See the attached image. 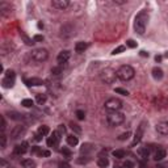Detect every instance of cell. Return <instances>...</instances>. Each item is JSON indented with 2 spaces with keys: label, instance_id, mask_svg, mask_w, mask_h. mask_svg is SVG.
Segmentation results:
<instances>
[{
  "label": "cell",
  "instance_id": "4fadbf2b",
  "mask_svg": "<svg viewBox=\"0 0 168 168\" xmlns=\"http://www.w3.org/2000/svg\"><path fill=\"white\" fill-rule=\"evenodd\" d=\"M150 152H151V149H150L149 146H142V147L138 149L137 154H138V156H139L142 160H146L147 158L150 156Z\"/></svg>",
  "mask_w": 168,
  "mask_h": 168
},
{
  "label": "cell",
  "instance_id": "8d00e7d4",
  "mask_svg": "<svg viewBox=\"0 0 168 168\" xmlns=\"http://www.w3.org/2000/svg\"><path fill=\"white\" fill-rule=\"evenodd\" d=\"M58 168H71V166L68 164L67 162H61V163H59V166H58Z\"/></svg>",
  "mask_w": 168,
  "mask_h": 168
},
{
  "label": "cell",
  "instance_id": "ac0fdd59",
  "mask_svg": "<svg viewBox=\"0 0 168 168\" xmlns=\"http://www.w3.org/2000/svg\"><path fill=\"white\" fill-rule=\"evenodd\" d=\"M32 154L33 155H43V156H49L50 155V152L49 151H43V150H41V147H38V146H34V147H32Z\"/></svg>",
  "mask_w": 168,
  "mask_h": 168
},
{
  "label": "cell",
  "instance_id": "6da1fadb",
  "mask_svg": "<svg viewBox=\"0 0 168 168\" xmlns=\"http://www.w3.org/2000/svg\"><path fill=\"white\" fill-rule=\"evenodd\" d=\"M147 21H149V12L146 9H143L139 13L135 16L134 20V29L138 34H143L146 30V25H147Z\"/></svg>",
  "mask_w": 168,
  "mask_h": 168
},
{
  "label": "cell",
  "instance_id": "b9f144b4",
  "mask_svg": "<svg viewBox=\"0 0 168 168\" xmlns=\"http://www.w3.org/2000/svg\"><path fill=\"white\" fill-rule=\"evenodd\" d=\"M6 145H7V137H6V134H2V147L3 149L6 147Z\"/></svg>",
  "mask_w": 168,
  "mask_h": 168
},
{
  "label": "cell",
  "instance_id": "d4e9b609",
  "mask_svg": "<svg viewBox=\"0 0 168 168\" xmlns=\"http://www.w3.org/2000/svg\"><path fill=\"white\" fill-rule=\"evenodd\" d=\"M49 131H50V130H49V126H46V125H42V126L38 127V134L42 135V137L43 135H47Z\"/></svg>",
  "mask_w": 168,
  "mask_h": 168
},
{
  "label": "cell",
  "instance_id": "8992f818",
  "mask_svg": "<svg viewBox=\"0 0 168 168\" xmlns=\"http://www.w3.org/2000/svg\"><path fill=\"white\" fill-rule=\"evenodd\" d=\"M116 78H117V74H116V71H113L112 68H105V70L101 72V80L105 82L106 84H112L116 80Z\"/></svg>",
  "mask_w": 168,
  "mask_h": 168
},
{
  "label": "cell",
  "instance_id": "d6a6232c",
  "mask_svg": "<svg viewBox=\"0 0 168 168\" xmlns=\"http://www.w3.org/2000/svg\"><path fill=\"white\" fill-rule=\"evenodd\" d=\"M76 117H78V120L83 121L84 118H86V113H84L83 110H76Z\"/></svg>",
  "mask_w": 168,
  "mask_h": 168
},
{
  "label": "cell",
  "instance_id": "9c48e42d",
  "mask_svg": "<svg viewBox=\"0 0 168 168\" xmlns=\"http://www.w3.org/2000/svg\"><path fill=\"white\" fill-rule=\"evenodd\" d=\"M25 126H22V125H17V126H14L13 127V130L11 131V138L12 139H17V138L20 137H22L24 134H25Z\"/></svg>",
  "mask_w": 168,
  "mask_h": 168
},
{
  "label": "cell",
  "instance_id": "cb8c5ba5",
  "mask_svg": "<svg viewBox=\"0 0 168 168\" xmlns=\"http://www.w3.org/2000/svg\"><path fill=\"white\" fill-rule=\"evenodd\" d=\"M78 137H75V135H68L67 137V143H68V145H70V146H76L78 145Z\"/></svg>",
  "mask_w": 168,
  "mask_h": 168
},
{
  "label": "cell",
  "instance_id": "7a4b0ae2",
  "mask_svg": "<svg viewBox=\"0 0 168 168\" xmlns=\"http://www.w3.org/2000/svg\"><path fill=\"white\" fill-rule=\"evenodd\" d=\"M116 74H117V78L120 79V80L127 82V80H131V79L134 78L135 71H134V68H133L131 66L123 65V66H121V67L116 71Z\"/></svg>",
  "mask_w": 168,
  "mask_h": 168
},
{
  "label": "cell",
  "instance_id": "681fc988",
  "mask_svg": "<svg viewBox=\"0 0 168 168\" xmlns=\"http://www.w3.org/2000/svg\"><path fill=\"white\" fill-rule=\"evenodd\" d=\"M156 168H168V166H158Z\"/></svg>",
  "mask_w": 168,
  "mask_h": 168
},
{
  "label": "cell",
  "instance_id": "bcb514c9",
  "mask_svg": "<svg viewBox=\"0 0 168 168\" xmlns=\"http://www.w3.org/2000/svg\"><path fill=\"white\" fill-rule=\"evenodd\" d=\"M141 168H147V164L145 163V160H142V162H141Z\"/></svg>",
  "mask_w": 168,
  "mask_h": 168
},
{
  "label": "cell",
  "instance_id": "ba28073f",
  "mask_svg": "<svg viewBox=\"0 0 168 168\" xmlns=\"http://www.w3.org/2000/svg\"><path fill=\"white\" fill-rule=\"evenodd\" d=\"M145 126H146V122L143 121L139 123V126H138V129L135 130V134H134V139L131 142V146H135L138 145L141 141H142V137H143V133H145Z\"/></svg>",
  "mask_w": 168,
  "mask_h": 168
},
{
  "label": "cell",
  "instance_id": "9a60e30c",
  "mask_svg": "<svg viewBox=\"0 0 168 168\" xmlns=\"http://www.w3.org/2000/svg\"><path fill=\"white\" fill-rule=\"evenodd\" d=\"M51 4H53V7L57 9H66L70 6V2H68V0H53Z\"/></svg>",
  "mask_w": 168,
  "mask_h": 168
},
{
  "label": "cell",
  "instance_id": "e575fe53",
  "mask_svg": "<svg viewBox=\"0 0 168 168\" xmlns=\"http://www.w3.org/2000/svg\"><path fill=\"white\" fill-rule=\"evenodd\" d=\"M129 135H130V133L126 131V133H123V134H121L120 137H118V139H120V141H125V139H127V138H129Z\"/></svg>",
  "mask_w": 168,
  "mask_h": 168
},
{
  "label": "cell",
  "instance_id": "d590c367",
  "mask_svg": "<svg viewBox=\"0 0 168 168\" xmlns=\"http://www.w3.org/2000/svg\"><path fill=\"white\" fill-rule=\"evenodd\" d=\"M123 50H125V46H118L117 49H114V50H113L112 54H114V55H116V54H120V53L123 51Z\"/></svg>",
  "mask_w": 168,
  "mask_h": 168
},
{
  "label": "cell",
  "instance_id": "7402d4cb",
  "mask_svg": "<svg viewBox=\"0 0 168 168\" xmlns=\"http://www.w3.org/2000/svg\"><path fill=\"white\" fill-rule=\"evenodd\" d=\"M22 167L24 168H36V162L32 160V159H25V160H22Z\"/></svg>",
  "mask_w": 168,
  "mask_h": 168
},
{
  "label": "cell",
  "instance_id": "5bb4252c",
  "mask_svg": "<svg viewBox=\"0 0 168 168\" xmlns=\"http://www.w3.org/2000/svg\"><path fill=\"white\" fill-rule=\"evenodd\" d=\"M28 147H29L28 142H22L21 145H17L16 147H14L13 152H14L16 155H24V154H25V152L28 151Z\"/></svg>",
  "mask_w": 168,
  "mask_h": 168
},
{
  "label": "cell",
  "instance_id": "83f0119b",
  "mask_svg": "<svg viewBox=\"0 0 168 168\" xmlns=\"http://www.w3.org/2000/svg\"><path fill=\"white\" fill-rule=\"evenodd\" d=\"M70 126H71V129H72L76 133V134H80V133H82V129H80V126H79V125H76V123L71 122V123H70Z\"/></svg>",
  "mask_w": 168,
  "mask_h": 168
},
{
  "label": "cell",
  "instance_id": "f6af8a7d",
  "mask_svg": "<svg viewBox=\"0 0 168 168\" xmlns=\"http://www.w3.org/2000/svg\"><path fill=\"white\" fill-rule=\"evenodd\" d=\"M6 129V120H4V117H2V130Z\"/></svg>",
  "mask_w": 168,
  "mask_h": 168
},
{
  "label": "cell",
  "instance_id": "52a82bcc",
  "mask_svg": "<svg viewBox=\"0 0 168 168\" xmlns=\"http://www.w3.org/2000/svg\"><path fill=\"white\" fill-rule=\"evenodd\" d=\"M14 79H16V74H14V71H12V70L6 71V76L3 79V87H6V88L13 87Z\"/></svg>",
  "mask_w": 168,
  "mask_h": 168
},
{
  "label": "cell",
  "instance_id": "ab89813d",
  "mask_svg": "<svg viewBox=\"0 0 168 168\" xmlns=\"http://www.w3.org/2000/svg\"><path fill=\"white\" fill-rule=\"evenodd\" d=\"M62 154L66 155V156H71V151L68 150L67 147H63V149H62Z\"/></svg>",
  "mask_w": 168,
  "mask_h": 168
},
{
  "label": "cell",
  "instance_id": "7bdbcfd3",
  "mask_svg": "<svg viewBox=\"0 0 168 168\" xmlns=\"http://www.w3.org/2000/svg\"><path fill=\"white\" fill-rule=\"evenodd\" d=\"M33 41H43V36H41V34H37V36H34Z\"/></svg>",
  "mask_w": 168,
  "mask_h": 168
},
{
  "label": "cell",
  "instance_id": "c3c4849f",
  "mask_svg": "<svg viewBox=\"0 0 168 168\" xmlns=\"http://www.w3.org/2000/svg\"><path fill=\"white\" fill-rule=\"evenodd\" d=\"M141 55L142 57H149V54H147L146 51H141Z\"/></svg>",
  "mask_w": 168,
  "mask_h": 168
},
{
  "label": "cell",
  "instance_id": "60d3db41",
  "mask_svg": "<svg viewBox=\"0 0 168 168\" xmlns=\"http://www.w3.org/2000/svg\"><path fill=\"white\" fill-rule=\"evenodd\" d=\"M88 162H90V159H88V158H86V159H84V158H79V159H78L79 164H86V163H88Z\"/></svg>",
  "mask_w": 168,
  "mask_h": 168
},
{
  "label": "cell",
  "instance_id": "ffe728a7",
  "mask_svg": "<svg viewBox=\"0 0 168 168\" xmlns=\"http://www.w3.org/2000/svg\"><path fill=\"white\" fill-rule=\"evenodd\" d=\"M152 76H154V79H156V80H160V79H163L162 68H159V67H154V68H152Z\"/></svg>",
  "mask_w": 168,
  "mask_h": 168
},
{
  "label": "cell",
  "instance_id": "5b68a950",
  "mask_svg": "<svg viewBox=\"0 0 168 168\" xmlns=\"http://www.w3.org/2000/svg\"><path fill=\"white\" fill-rule=\"evenodd\" d=\"M32 58L36 62H45L49 58V53L46 49H36L32 51Z\"/></svg>",
  "mask_w": 168,
  "mask_h": 168
},
{
  "label": "cell",
  "instance_id": "836d02e7",
  "mask_svg": "<svg viewBox=\"0 0 168 168\" xmlns=\"http://www.w3.org/2000/svg\"><path fill=\"white\" fill-rule=\"evenodd\" d=\"M126 46L127 47H137V42H134V41H133V39H127V41H126Z\"/></svg>",
  "mask_w": 168,
  "mask_h": 168
},
{
  "label": "cell",
  "instance_id": "30bf717a",
  "mask_svg": "<svg viewBox=\"0 0 168 168\" xmlns=\"http://www.w3.org/2000/svg\"><path fill=\"white\" fill-rule=\"evenodd\" d=\"M59 141H61V134L58 131H54L53 134L47 138V146L49 147H57L59 145Z\"/></svg>",
  "mask_w": 168,
  "mask_h": 168
},
{
  "label": "cell",
  "instance_id": "7c38bea8",
  "mask_svg": "<svg viewBox=\"0 0 168 168\" xmlns=\"http://www.w3.org/2000/svg\"><path fill=\"white\" fill-rule=\"evenodd\" d=\"M155 129H156V131L159 133V134L167 135V134H168V121H160V122H158L156 126H155Z\"/></svg>",
  "mask_w": 168,
  "mask_h": 168
},
{
  "label": "cell",
  "instance_id": "1f68e13d",
  "mask_svg": "<svg viewBox=\"0 0 168 168\" xmlns=\"http://www.w3.org/2000/svg\"><path fill=\"white\" fill-rule=\"evenodd\" d=\"M114 92H116V93H120V95H123V96H127V95H129V92H127L126 90H123V88H116Z\"/></svg>",
  "mask_w": 168,
  "mask_h": 168
},
{
  "label": "cell",
  "instance_id": "277c9868",
  "mask_svg": "<svg viewBox=\"0 0 168 168\" xmlns=\"http://www.w3.org/2000/svg\"><path fill=\"white\" fill-rule=\"evenodd\" d=\"M121 108H122V101L120 98L112 97L109 100L105 101V109L109 110V112H118Z\"/></svg>",
  "mask_w": 168,
  "mask_h": 168
},
{
  "label": "cell",
  "instance_id": "44dd1931",
  "mask_svg": "<svg viewBox=\"0 0 168 168\" xmlns=\"http://www.w3.org/2000/svg\"><path fill=\"white\" fill-rule=\"evenodd\" d=\"M108 164H109V160H108V158H105V156H100V158L97 159V166H98V167L105 168V167H108Z\"/></svg>",
  "mask_w": 168,
  "mask_h": 168
},
{
  "label": "cell",
  "instance_id": "f35d334b",
  "mask_svg": "<svg viewBox=\"0 0 168 168\" xmlns=\"http://www.w3.org/2000/svg\"><path fill=\"white\" fill-rule=\"evenodd\" d=\"M61 71H62L61 67H55V68H53V70H51V74H53V75H59Z\"/></svg>",
  "mask_w": 168,
  "mask_h": 168
},
{
  "label": "cell",
  "instance_id": "484cf974",
  "mask_svg": "<svg viewBox=\"0 0 168 168\" xmlns=\"http://www.w3.org/2000/svg\"><path fill=\"white\" fill-rule=\"evenodd\" d=\"M8 116H9V118H12V120H22L24 118V114H20V113H16V112H9Z\"/></svg>",
  "mask_w": 168,
  "mask_h": 168
},
{
  "label": "cell",
  "instance_id": "3957f363",
  "mask_svg": "<svg viewBox=\"0 0 168 168\" xmlns=\"http://www.w3.org/2000/svg\"><path fill=\"white\" fill-rule=\"evenodd\" d=\"M108 123L110 126H120L121 123L125 122V114L120 112H112L108 114Z\"/></svg>",
  "mask_w": 168,
  "mask_h": 168
},
{
  "label": "cell",
  "instance_id": "4dcf8cb0",
  "mask_svg": "<svg viewBox=\"0 0 168 168\" xmlns=\"http://www.w3.org/2000/svg\"><path fill=\"white\" fill-rule=\"evenodd\" d=\"M20 36H21L24 39H25V43H26V45H33V41H32V39H29L26 36H25V34H24V32H20Z\"/></svg>",
  "mask_w": 168,
  "mask_h": 168
},
{
  "label": "cell",
  "instance_id": "d6986e66",
  "mask_svg": "<svg viewBox=\"0 0 168 168\" xmlns=\"http://www.w3.org/2000/svg\"><path fill=\"white\" fill-rule=\"evenodd\" d=\"M87 47H88V43L80 41V42H78L76 45H75V51L76 53H84V51L87 50Z\"/></svg>",
  "mask_w": 168,
  "mask_h": 168
},
{
  "label": "cell",
  "instance_id": "f546056e",
  "mask_svg": "<svg viewBox=\"0 0 168 168\" xmlns=\"http://www.w3.org/2000/svg\"><path fill=\"white\" fill-rule=\"evenodd\" d=\"M21 105L24 106H26V108H30L33 105V100H30V98H25V100H22L21 102Z\"/></svg>",
  "mask_w": 168,
  "mask_h": 168
},
{
  "label": "cell",
  "instance_id": "8fae6325",
  "mask_svg": "<svg viewBox=\"0 0 168 168\" xmlns=\"http://www.w3.org/2000/svg\"><path fill=\"white\" fill-rule=\"evenodd\" d=\"M71 57V54L68 50H63L58 54V57H57V62L59 63V66H62V65H65V63L68 62V59H70Z\"/></svg>",
  "mask_w": 168,
  "mask_h": 168
},
{
  "label": "cell",
  "instance_id": "f1b7e54d",
  "mask_svg": "<svg viewBox=\"0 0 168 168\" xmlns=\"http://www.w3.org/2000/svg\"><path fill=\"white\" fill-rule=\"evenodd\" d=\"M80 151H82V154H87V152L92 151V147H91V145H83Z\"/></svg>",
  "mask_w": 168,
  "mask_h": 168
},
{
  "label": "cell",
  "instance_id": "ee69618b",
  "mask_svg": "<svg viewBox=\"0 0 168 168\" xmlns=\"http://www.w3.org/2000/svg\"><path fill=\"white\" fill-rule=\"evenodd\" d=\"M134 167V164H133L131 162H126L125 164H123V168H133Z\"/></svg>",
  "mask_w": 168,
  "mask_h": 168
},
{
  "label": "cell",
  "instance_id": "2e32d148",
  "mask_svg": "<svg viewBox=\"0 0 168 168\" xmlns=\"http://www.w3.org/2000/svg\"><path fill=\"white\" fill-rule=\"evenodd\" d=\"M166 150L163 149V147H160V146H158L156 147V150L154 151V159L155 160H163L166 158Z\"/></svg>",
  "mask_w": 168,
  "mask_h": 168
},
{
  "label": "cell",
  "instance_id": "e0dca14e",
  "mask_svg": "<svg viewBox=\"0 0 168 168\" xmlns=\"http://www.w3.org/2000/svg\"><path fill=\"white\" fill-rule=\"evenodd\" d=\"M25 83L28 84L29 87H38V86H42L43 82L38 78H32V79H25Z\"/></svg>",
  "mask_w": 168,
  "mask_h": 168
},
{
  "label": "cell",
  "instance_id": "7dc6e473",
  "mask_svg": "<svg viewBox=\"0 0 168 168\" xmlns=\"http://www.w3.org/2000/svg\"><path fill=\"white\" fill-rule=\"evenodd\" d=\"M155 61H156V62H160V61H162V57H160V55H156V57H155Z\"/></svg>",
  "mask_w": 168,
  "mask_h": 168
},
{
  "label": "cell",
  "instance_id": "603a6c76",
  "mask_svg": "<svg viewBox=\"0 0 168 168\" xmlns=\"http://www.w3.org/2000/svg\"><path fill=\"white\" fill-rule=\"evenodd\" d=\"M112 154L114 158H117V159H123V158L126 156V151L125 150H114Z\"/></svg>",
  "mask_w": 168,
  "mask_h": 168
},
{
  "label": "cell",
  "instance_id": "74e56055",
  "mask_svg": "<svg viewBox=\"0 0 168 168\" xmlns=\"http://www.w3.org/2000/svg\"><path fill=\"white\" fill-rule=\"evenodd\" d=\"M58 133H59V134H65V133H66V127H65V125H59V127H58V130H57Z\"/></svg>",
  "mask_w": 168,
  "mask_h": 168
},
{
  "label": "cell",
  "instance_id": "4316f807",
  "mask_svg": "<svg viewBox=\"0 0 168 168\" xmlns=\"http://www.w3.org/2000/svg\"><path fill=\"white\" fill-rule=\"evenodd\" d=\"M36 101L39 104V105L45 104V102H46V95H41V93H39V95L36 96Z\"/></svg>",
  "mask_w": 168,
  "mask_h": 168
}]
</instances>
